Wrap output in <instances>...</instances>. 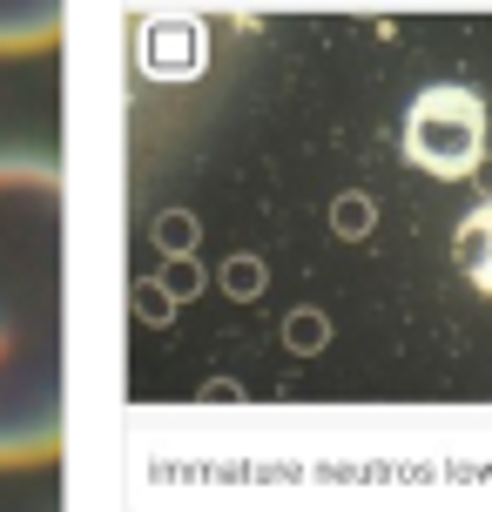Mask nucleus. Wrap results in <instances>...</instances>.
Wrapping results in <instances>:
<instances>
[{"instance_id":"f257e3e1","label":"nucleus","mask_w":492,"mask_h":512,"mask_svg":"<svg viewBox=\"0 0 492 512\" xmlns=\"http://www.w3.org/2000/svg\"><path fill=\"white\" fill-rule=\"evenodd\" d=\"M61 418V169L0 155V465H48Z\"/></svg>"},{"instance_id":"f03ea898","label":"nucleus","mask_w":492,"mask_h":512,"mask_svg":"<svg viewBox=\"0 0 492 512\" xmlns=\"http://www.w3.org/2000/svg\"><path fill=\"white\" fill-rule=\"evenodd\" d=\"M405 155L425 176H445V182L472 176V162L486 155V95H472L459 81L425 88L405 115Z\"/></svg>"},{"instance_id":"7ed1b4c3","label":"nucleus","mask_w":492,"mask_h":512,"mask_svg":"<svg viewBox=\"0 0 492 512\" xmlns=\"http://www.w3.org/2000/svg\"><path fill=\"white\" fill-rule=\"evenodd\" d=\"M142 61H149V75H162V81H189V75H203L209 41H203L196 21H162V27H149Z\"/></svg>"},{"instance_id":"20e7f679","label":"nucleus","mask_w":492,"mask_h":512,"mask_svg":"<svg viewBox=\"0 0 492 512\" xmlns=\"http://www.w3.org/2000/svg\"><path fill=\"white\" fill-rule=\"evenodd\" d=\"M61 41V0H0V54H41Z\"/></svg>"},{"instance_id":"39448f33","label":"nucleus","mask_w":492,"mask_h":512,"mask_svg":"<svg viewBox=\"0 0 492 512\" xmlns=\"http://www.w3.org/2000/svg\"><path fill=\"white\" fill-rule=\"evenodd\" d=\"M452 263L492 297V203H479L466 223H459V236H452Z\"/></svg>"},{"instance_id":"423d86ee","label":"nucleus","mask_w":492,"mask_h":512,"mask_svg":"<svg viewBox=\"0 0 492 512\" xmlns=\"http://www.w3.org/2000/svg\"><path fill=\"white\" fill-rule=\"evenodd\" d=\"M324 344H331V317H324V310H290L284 317V351L290 358H317V351H324Z\"/></svg>"},{"instance_id":"0eeeda50","label":"nucleus","mask_w":492,"mask_h":512,"mask_svg":"<svg viewBox=\"0 0 492 512\" xmlns=\"http://www.w3.org/2000/svg\"><path fill=\"white\" fill-rule=\"evenodd\" d=\"M331 230L344 236V243H364V236L378 230V203H371L364 189H344V196L331 203Z\"/></svg>"},{"instance_id":"6e6552de","label":"nucleus","mask_w":492,"mask_h":512,"mask_svg":"<svg viewBox=\"0 0 492 512\" xmlns=\"http://www.w3.org/2000/svg\"><path fill=\"white\" fill-rule=\"evenodd\" d=\"M263 283H270L263 256H230V263H223V290H230V297H243V304H250V297H263Z\"/></svg>"},{"instance_id":"1a4fd4ad","label":"nucleus","mask_w":492,"mask_h":512,"mask_svg":"<svg viewBox=\"0 0 492 512\" xmlns=\"http://www.w3.org/2000/svg\"><path fill=\"white\" fill-rule=\"evenodd\" d=\"M156 243H162L169 256H189V250H196V216H182V209H169V216L156 223Z\"/></svg>"},{"instance_id":"9d476101","label":"nucleus","mask_w":492,"mask_h":512,"mask_svg":"<svg viewBox=\"0 0 492 512\" xmlns=\"http://www.w3.org/2000/svg\"><path fill=\"white\" fill-rule=\"evenodd\" d=\"M169 297H196L203 290V270H196V256H169V277H162Z\"/></svg>"},{"instance_id":"9b49d317","label":"nucleus","mask_w":492,"mask_h":512,"mask_svg":"<svg viewBox=\"0 0 492 512\" xmlns=\"http://www.w3.org/2000/svg\"><path fill=\"white\" fill-rule=\"evenodd\" d=\"M135 310H142L149 324H169V310H176V297H169L162 283H149V290H135Z\"/></svg>"},{"instance_id":"f8f14e48","label":"nucleus","mask_w":492,"mask_h":512,"mask_svg":"<svg viewBox=\"0 0 492 512\" xmlns=\"http://www.w3.org/2000/svg\"><path fill=\"white\" fill-rule=\"evenodd\" d=\"M466 182L479 189V203H492V149L479 155V162H472V176H466Z\"/></svg>"},{"instance_id":"ddd939ff","label":"nucleus","mask_w":492,"mask_h":512,"mask_svg":"<svg viewBox=\"0 0 492 512\" xmlns=\"http://www.w3.org/2000/svg\"><path fill=\"white\" fill-rule=\"evenodd\" d=\"M203 398H216V405L230 398V405H236V398H243V384H236V378H209V384H203Z\"/></svg>"}]
</instances>
